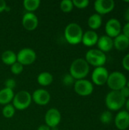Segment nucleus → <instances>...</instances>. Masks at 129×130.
Masks as SVG:
<instances>
[{"label":"nucleus","mask_w":129,"mask_h":130,"mask_svg":"<svg viewBox=\"0 0 129 130\" xmlns=\"http://www.w3.org/2000/svg\"><path fill=\"white\" fill-rule=\"evenodd\" d=\"M90 72V66L84 59L78 58L75 59L69 69V74L76 80L84 79Z\"/></svg>","instance_id":"obj_1"},{"label":"nucleus","mask_w":129,"mask_h":130,"mask_svg":"<svg viewBox=\"0 0 129 130\" xmlns=\"http://www.w3.org/2000/svg\"><path fill=\"white\" fill-rule=\"evenodd\" d=\"M83 34L81 27L74 22L68 24L64 30V36L66 41L71 45H77L81 43Z\"/></svg>","instance_id":"obj_2"},{"label":"nucleus","mask_w":129,"mask_h":130,"mask_svg":"<svg viewBox=\"0 0 129 130\" xmlns=\"http://www.w3.org/2000/svg\"><path fill=\"white\" fill-rule=\"evenodd\" d=\"M126 99L121 94L119 91H112L107 94L105 99L106 106L110 110H119L125 104Z\"/></svg>","instance_id":"obj_3"},{"label":"nucleus","mask_w":129,"mask_h":130,"mask_svg":"<svg viewBox=\"0 0 129 130\" xmlns=\"http://www.w3.org/2000/svg\"><path fill=\"white\" fill-rule=\"evenodd\" d=\"M89 65L95 67L103 66L106 62V56L98 49H91L86 53L85 59Z\"/></svg>","instance_id":"obj_4"},{"label":"nucleus","mask_w":129,"mask_h":130,"mask_svg":"<svg viewBox=\"0 0 129 130\" xmlns=\"http://www.w3.org/2000/svg\"><path fill=\"white\" fill-rule=\"evenodd\" d=\"M106 84L112 91H120L126 86L127 78L125 75L120 72H113L109 75Z\"/></svg>","instance_id":"obj_5"},{"label":"nucleus","mask_w":129,"mask_h":130,"mask_svg":"<svg viewBox=\"0 0 129 130\" xmlns=\"http://www.w3.org/2000/svg\"><path fill=\"white\" fill-rule=\"evenodd\" d=\"M31 101V94L27 91H21L14 94L12 100V105L15 110H24L30 105Z\"/></svg>","instance_id":"obj_6"},{"label":"nucleus","mask_w":129,"mask_h":130,"mask_svg":"<svg viewBox=\"0 0 129 130\" xmlns=\"http://www.w3.org/2000/svg\"><path fill=\"white\" fill-rule=\"evenodd\" d=\"M36 52L31 48H23L17 54V62L23 66H28L35 62Z\"/></svg>","instance_id":"obj_7"},{"label":"nucleus","mask_w":129,"mask_h":130,"mask_svg":"<svg viewBox=\"0 0 129 130\" xmlns=\"http://www.w3.org/2000/svg\"><path fill=\"white\" fill-rule=\"evenodd\" d=\"M75 91L80 96H88L90 95L94 91L93 84L86 79L76 80L74 83Z\"/></svg>","instance_id":"obj_8"},{"label":"nucleus","mask_w":129,"mask_h":130,"mask_svg":"<svg viewBox=\"0 0 129 130\" xmlns=\"http://www.w3.org/2000/svg\"><path fill=\"white\" fill-rule=\"evenodd\" d=\"M109 75V72L105 67H96L92 72V82L96 85H103L106 83Z\"/></svg>","instance_id":"obj_9"},{"label":"nucleus","mask_w":129,"mask_h":130,"mask_svg":"<svg viewBox=\"0 0 129 130\" xmlns=\"http://www.w3.org/2000/svg\"><path fill=\"white\" fill-rule=\"evenodd\" d=\"M62 116L60 111L56 108H50L45 114L46 125L49 128H56L61 122Z\"/></svg>","instance_id":"obj_10"},{"label":"nucleus","mask_w":129,"mask_h":130,"mask_svg":"<svg viewBox=\"0 0 129 130\" xmlns=\"http://www.w3.org/2000/svg\"><path fill=\"white\" fill-rule=\"evenodd\" d=\"M32 100L35 104L40 106H45L49 104L51 99L50 94L45 89L39 88L35 90L31 95Z\"/></svg>","instance_id":"obj_11"},{"label":"nucleus","mask_w":129,"mask_h":130,"mask_svg":"<svg viewBox=\"0 0 129 130\" xmlns=\"http://www.w3.org/2000/svg\"><path fill=\"white\" fill-rule=\"evenodd\" d=\"M105 30L107 36L111 38H115L121 33V23L116 18H111L106 22L105 26Z\"/></svg>","instance_id":"obj_12"},{"label":"nucleus","mask_w":129,"mask_h":130,"mask_svg":"<svg viewBox=\"0 0 129 130\" xmlns=\"http://www.w3.org/2000/svg\"><path fill=\"white\" fill-rule=\"evenodd\" d=\"M115 8L113 0H97L94 2V9L98 14H106L112 11Z\"/></svg>","instance_id":"obj_13"},{"label":"nucleus","mask_w":129,"mask_h":130,"mask_svg":"<svg viewBox=\"0 0 129 130\" xmlns=\"http://www.w3.org/2000/svg\"><path fill=\"white\" fill-rule=\"evenodd\" d=\"M39 24L37 16L33 12H27L23 15L22 18V25L23 27L29 31L34 30Z\"/></svg>","instance_id":"obj_14"},{"label":"nucleus","mask_w":129,"mask_h":130,"mask_svg":"<svg viewBox=\"0 0 129 130\" xmlns=\"http://www.w3.org/2000/svg\"><path fill=\"white\" fill-rule=\"evenodd\" d=\"M115 125L119 130H125L129 127V113L122 110L117 113L115 118Z\"/></svg>","instance_id":"obj_15"},{"label":"nucleus","mask_w":129,"mask_h":130,"mask_svg":"<svg viewBox=\"0 0 129 130\" xmlns=\"http://www.w3.org/2000/svg\"><path fill=\"white\" fill-rule=\"evenodd\" d=\"M97 44L98 46V50L105 53V52H109L113 49V40L107 35H103L99 37Z\"/></svg>","instance_id":"obj_16"},{"label":"nucleus","mask_w":129,"mask_h":130,"mask_svg":"<svg viewBox=\"0 0 129 130\" xmlns=\"http://www.w3.org/2000/svg\"><path fill=\"white\" fill-rule=\"evenodd\" d=\"M99 37L94 30H87L83 34L81 43L86 46H93L97 43Z\"/></svg>","instance_id":"obj_17"},{"label":"nucleus","mask_w":129,"mask_h":130,"mask_svg":"<svg viewBox=\"0 0 129 130\" xmlns=\"http://www.w3.org/2000/svg\"><path fill=\"white\" fill-rule=\"evenodd\" d=\"M113 46L117 50H125L129 46V38L124 34H120L113 40Z\"/></svg>","instance_id":"obj_18"},{"label":"nucleus","mask_w":129,"mask_h":130,"mask_svg":"<svg viewBox=\"0 0 129 130\" xmlns=\"http://www.w3.org/2000/svg\"><path fill=\"white\" fill-rule=\"evenodd\" d=\"M14 94L13 90L5 88L0 90V104L1 105H7L12 101L14 98Z\"/></svg>","instance_id":"obj_19"},{"label":"nucleus","mask_w":129,"mask_h":130,"mask_svg":"<svg viewBox=\"0 0 129 130\" xmlns=\"http://www.w3.org/2000/svg\"><path fill=\"white\" fill-rule=\"evenodd\" d=\"M2 62L8 66H11L17 62V54L11 50H5L1 55Z\"/></svg>","instance_id":"obj_20"},{"label":"nucleus","mask_w":129,"mask_h":130,"mask_svg":"<svg viewBox=\"0 0 129 130\" xmlns=\"http://www.w3.org/2000/svg\"><path fill=\"white\" fill-rule=\"evenodd\" d=\"M53 81V76L49 72H43L37 76V82L42 86H48Z\"/></svg>","instance_id":"obj_21"},{"label":"nucleus","mask_w":129,"mask_h":130,"mask_svg":"<svg viewBox=\"0 0 129 130\" xmlns=\"http://www.w3.org/2000/svg\"><path fill=\"white\" fill-rule=\"evenodd\" d=\"M102 18L101 15L97 14H94L90 16V18H88V26L90 27V29L92 30H97L98 28L100 27V26L102 25Z\"/></svg>","instance_id":"obj_22"},{"label":"nucleus","mask_w":129,"mask_h":130,"mask_svg":"<svg viewBox=\"0 0 129 130\" xmlns=\"http://www.w3.org/2000/svg\"><path fill=\"white\" fill-rule=\"evenodd\" d=\"M40 3L41 2L40 0H24L23 2V6L27 12H33L40 7Z\"/></svg>","instance_id":"obj_23"},{"label":"nucleus","mask_w":129,"mask_h":130,"mask_svg":"<svg viewBox=\"0 0 129 130\" xmlns=\"http://www.w3.org/2000/svg\"><path fill=\"white\" fill-rule=\"evenodd\" d=\"M15 113V108L14 106L11 104H8L7 105H5L2 109V115L5 118L10 119L14 117Z\"/></svg>","instance_id":"obj_24"},{"label":"nucleus","mask_w":129,"mask_h":130,"mask_svg":"<svg viewBox=\"0 0 129 130\" xmlns=\"http://www.w3.org/2000/svg\"><path fill=\"white\" fill-rule=\"evenodd\" d=\"M74 8L71 0H62L60 2V9L65 13H69Z\"/></svg>","instance_id":"obj_25"},{"label":"nucleus","mask_w":129,"mask_h":130,"mask_svg":"<svg viewBox=\"0 0 129 130\" xmlns=\"http://www.w3.org/2000/svg\"><path fill=\"white\" fill-rule=\"evenodd\" d=\"M100 120L101 121L102 123L103 124H109L111 123L112 120H113V114L110 111H104L101 113Z\"/></svg>","instance_id":"obj_26"},{"label":"nucleus","mask_w":129,"mask_h":130,"mask_svg":"<svg viewBox=\"0 0 129 130\" xmlns=\"http://www.w3.org/2000/svg\"><path fill=\"white\" fill-rule=\"evenodd\" d=\"M10 69H11V72L12 74L16 75H20L24 71V66L21 65V63H19L18 62H16L13 65L11 66Z\"/></svg>","instance_id":"obj_27"},{"label":"nucleus","mask_w":129,"mask_h":130,"mask_svg":"<svg viewBox=\"0 0 129 130\" xmlns=\"http://www.w3.org/2000/svg\"><path fill=\"white\" fill-rule=\"evenodd\" d=\"M72 2L74 7H76L77 8H80V9L87 8L90 3L88 0H73Z\"/></svg>","instance_id":"obj_28"},{"label":"nucleus","mask_w":129,"mask_h":130,"mask_svg":"<svg viewBox=\"0 0 129 130\" xmlns=\"http://www.w3.org/2000/svg\"><path fill=\"white\" fill-rule=\"evenodd\" d=\"M62 82L66 86H70L72 84H74L75 82V78L70 75V74H67L64 76L63 79H62Z\"/></svg>","instance_id":"obj_29"},{"label":"nucleus","mask_w":129,"mask_h":130,"mask_svg":"<svg viewBox=\"0 0 129 130\" xmlns=\"http://www.w3.org/2000/svg\"><path fill=\"white\" fill-rule=\"evenodd\" d=\"M16 87V82L13 78H8L5 82V88L13 90Z\"/></svg>","instance_id":"obj_30"},{"label":"nucleus","mask_w":129,"mask_h":130,"mask_svg":"<svg viewBox=\"0 0 129 130\" xmlns=\"http://www.w3.org/2000/svg\"><path fill=\"white\" fill-rule=\"evenodd\" d=\"M122 66L125 70L129 71V53L127 54L123 58V59H122Z\"/></svg>","instance_id":"obj_31"},{"label":"nucleus","mask_w":129,"mask_h":130,"mask_svg":"<svg viewBox=\"0 0 129 130\" xmlns=\"http://www.w3.org/2000/svg\"><path fill=\"white\" fill-rule=\"evenodd\" d=\"M119 91H120L121 94H122L125 99L129 98V88L127 86H125L124 88H122Z\"/></svg>","instance_id":"obj_32"},{"label":"nucleus","mask_w":129,"mask_h":130,"mask_svg":"<svg viewBox=\"0 0 129 130\" xmlns=\"http://www.w3.org/2000/svg\"><path fill=\"white\" fill-rule=\"evenodd\" d=\"M8 6L7 5L5 0H0V13L3 12L4 11H8Z\"/></svg>","instance_id":"obj_33"},{"label":"nucleus","mask_w":129,"mask_h":130,"mask_svg":"<svg viewBox=\"0 0 129 130\" xmlns=\"http://www.w3.org/2000/svg\"><path fill=\"white\" fill-rule=\"evenodd\" d=\"M122 31H123L122 34H124L125 37H127L128 38H129V22H127L125 24V25L123 27Z\"/></svg>","instance_id":"obj_34"},{"label":"nucleus","mask_w":129,"mask_h":130,"mask_svg":"<svg viewBox=\"0 0 129 130\" xmlns=\"http://www.w3.org/2000/svg\"><path fill=\"white\" fill-rule=\"evenodd\" d=\"M37 130H51V128H49L46 125H41L38 127Z\"/></svg>","instance_id":"obj_35"},{"label":"nucleus","mask_w":129,"mask_h":130,"mask_svg":"<svg viewBox=\"0 0 129 130\" xmlns=\"http://www.w3.org/2000/svg\"><path fill=\"white\" fill-rule=\"evenodd\" d=\"M125 19L129 22V7L127 8V10L125 11Z\"/></svg>","instance_id":"obj_36"},{"label":"nucleus","mask_w":129,"mask_h":130,"mask_svg":"<svg viewBox=\"0 0 129 130\" xmlns=\"http://www.w3.org/2000/svg\"><path fill=\"white\" fill-rule=\"evenodd\" d=\"M125 107H126V110H127L126 111H128L129 113V98L125 101Z\"/></svg>","instance_id":"obj_37"},{"label":"nucleus","mask_w":129,"mask_h":130,"mask_svg":"<svg viewBox=\"0 0 129 130\" xmlns=\"http://www.w3.org/2000/svg\"><path fill=\"white\" fill-rule=\"evenodd\" d=\"M126 86H127V87H128V88H129V81H128V82H127V84H126Z\"/></svg>","instance_id":"obj_38"}]
</instances>
